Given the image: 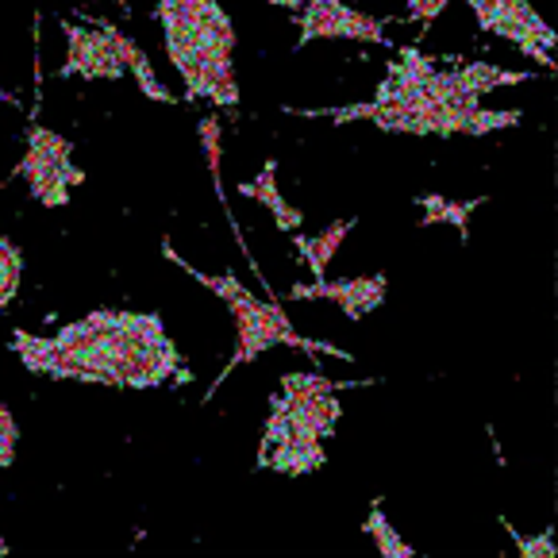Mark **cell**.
<instances>
[{"label": "cell", "instance_id": "obj_13", "mask_svg": "<svg viewBox=\"0 0 558 558\" xmlns=\"http://www.w3.org/2000/svg\"><path fill=\"white\" fill-rule=\"evenodd\" d=\"M105 27H108V35H112V43H116V50H120V62H123V70H132L135 74V82H140V89H143V97H150V100H162V105H173V93H166V85L155 77V70H150V58L143 54L140 47H135V39H128V35L120 32L116 24H108L105 20Z\"/></svg>", "mask_w": 558, "mask_h": 558}, {"label": "cell", "instance_id": "obj_11", "mask_svg": "<svg viewBox=\"0 0 558 558\" xmlns=\"http://www.w3.org/2000/svg\"><path fill=\"white\" fill-rule=\"evenodd\" d=\"M386 274H369V278H351V281H313V286H293L289 289V296L293 301H331L343 308L347 320H362V316H369L374 308H381V301H386Z\"/></svg>", "mask_w": 558, "mask_h": 558}, {"label": "cell", "instance_id": "obj_1", "mask_svg": "<svg viewBox=\"0 0 558 558\" xmlns=\"http://www.w3.org/2000/svg\"><path fill=\"white\" fill-rule=\"evenodd\" d=\"M12 351L32 374L66 381H93L112 389H158L166 381L190 386L185 366L158 313H100L66 324L58 336L43 339L32 331H12Z\"/></svg>", "mask_w": 558, "mask_h": 558}, {"label": "cell", "instance_id": "obj_24", "mask_svg": "<svg viewBox=\"0 0 558 558\" xmlns=\"http://www.w3.org/2000/svg\"><path fill=\"white\" fill-rule=\"evenodd\" d=\"M0 555H9V543H4V539H0Z\"/></svg>", "mask_w": 558, "mask_h": 558}, {"label": "cell", "instance_id": "obj_10", "mask_svg": "<svg viewBox=\"0 0 558 558\" xmlns=\"http://www.w3.org/2000/svg\"><path fill=\"white\" fill-rule=\"evenodd\" d=\"M66 32V62L58 66V77H100V82H120L123 62L120 50H116L112 35H108L105 20H93V27L82 24H62Z\"/></svg>", "mask_w": 558, "mask_h": 558}, {"label": "cell", "instance_id": "obj_19", "mask_svg": "<svg viewBox=\"0 0 558 558\" xmlns=\"http://www.w3.org/2000/svg\"><path fill=\"white\" fill-rule=\"evenodd\" d=\"M16 444H20V427L4 404H0V470H9L16 462Z\"/></svg>", "mask_w": 558, "mask_h": 558}, {"label": "cell", "instance_id": "obj_15", "mask_svg": "<svg viewBox=\"0 0 558 558\" xmlns=\"http://www.w3.org/2000/svg\"><path fill=\"white\" fill-rule=\"evenodd\" d=\"M416 205L424 208V216H420V223H451V228L462 231V239H466V228H470V213L474 208L485 205V197H474V201H447L439 197V193H424V197H416Z\"/></svg>", "mask_w": 558, "mask_h": 558}, {"label": "cell", "instance_id": "obj_3", "mask_svg": "<svg viewBox=\"0 0 558 558\" xmlns=\"http://www.w3.org/2000/svg\"><path fill=\"white\" fill-rule=\"evenodd\" d=\"M158 24L166 32L173 70L185 82V100L208 97L216 108L239 105L231 47L235 27L216 0H158Z\"/></svg>", "mask_w": 558, "mask_h": 558}, {"label": "cell", "instance_id": "obj_17", "mask_svg": "<svg viewBox=\"0 0 558 558\" xmlns=\"http://www.w3.org/2000/svg\"><path fill=\"white\" fill-rule=\"evenodd\" d=\"M20 278H24V255H20V246L12 239L0 235V313L12 304L20 289Z\"/></svg>", "mask_w": 558, "mask_h": 558}, {"label": "cell", "instance_id": "obj_20", "mask_svg": "<svg viewBox=\"0 0 558 558\" xmlns=\"http://www.w3.org/2000/svg\"><path fill=\"white\" fill-rule=\"evenodd\" d=\"M509 532H512V539H517V547H520V555L524 558H555L558 550H555V535L550 532H543V535H535V539H524V535H517V527L509 524Z\"/></svg>", "mask_w": 558, "mask_h": 558}, {"label": "cell", "instance_id": "obj_18", "mask_svg": "<svg viewBox=\"0 0 558 558\" xmlns=\"http://www.w3.org/2000/svg\"><path fill=\"white\" fill-rule=\"evenodd\" d=\"M447 4H451V0H409L404 20L420 24V35H427V32H432V24H436V20L447 12Z\"/></svg>", "mask_w": 558, "mask_h": 558}, {"label": "cell", "instance_id": "obj_22", "mask_svg": "<svg viewBox=\"0 0 558 558\" xmlns=\"http://www.w3.org/2000/svg\"><path fill=\"white\" fill-rule=\"evenodd\" d=\"M0 105H16V97H12V93L0 89Z\"/></svg>", "mask_w": 558, "mask_h": 558}, {"label": "cell", "instance_id": "obj_8", "mask_svg": "<svg viewBox=\"0 0 558 558\" xmlns=\"http://www.w3.org/2000/svg\"><path fill=\"white\" fill-rule=\"evenodd\" d=\"M470 12L477 16V27L489 35L517 43L532 62H539L543 70H555V27L527 4V0H466Z\"/></svg>", "mask_w": 558, "mask_h": 558}, {"label": "cell", "instance_id": "obj_9", "mask_svg": "<svg viewBox=\"0 0 558 558\" xmlns=\"http://www.w3.org/2000/svg\"><path fill=\"white\" fill-rule=\"evenodd\" d=\"M313 39H359L389 47L386 20L347 9L343 0H308V9L301 12V39H296V47H308Z\"/></svg>", "mask_w": 558, "mask_h": 558}, {"label": "cell", "instance_id": "obj_16", "mask_svg": "<svg viewBox=\"0 0 558 558\" xmlns=\"http://www.w3.org/2000/svg\"><path fill=\"white\" fill-rule=\"evenodd\" d=\"M366 535L374 539V547H378V555H386V558H412L416 550L409 547V543L401 539V535L393 532V524L386 520V512H381V501H374V509H369V517H366Z\"/></svg>", "mask_w": 558, "mask_h": 558}, {"label": "cell", "instance_id": "obj_2", "mask_svg": "<svg viewBox=\"0 0 558 558\" xmlns=\"http://www.w3.org/2000/svg\"><path fill=\"white\" fill-rule=\"evenodd\" d=\"M366 381H331L324 374H286L281 397L274 393L270 420L263 432L258 466L278 470L286 477H304L328 462L324 439L336 436L339 427V393L359 389Z\"/></svg>", "mask_w": 558, "mask_h": 558}, {"label": "cell", "instance_id": "obj_6", "mask_svg": "<svg viewBox=\"0 0 558 558\" xmlns=\"http://www.w3.org/2000/svg\"><path fill=\"white\" fill-rule=\"evenodd\" d=\"M289 116H304V120H369L381 132L397 135H489L501 128H517L520 112L505 108V112H485L462 105H427V108H404V105H347V108H286Z\"/></svg>", "mask_w": 558, "mask_h": 558}, {"label": "cell", "instance_id": "obj_4", "mask_svg": "<svg viewBox=\"0 0 558 558\" xmlns=\"http://www.w3.org/2000/svg\"><path fill=\"white\" fill-rule=\"evenodd\" d=\"M162 255L170 258L173 266H181L190 278H197L205 289H213V293L231 308V320H235V354H231L228 369H223L220 378L213 381V389H208V401L216 397V389L223 386V378H228L231 369H239L243 362H255L258 354L270 351V347H278V343L296 347V351H308V354H336V359H343V362H354V354L343 351V347L320 343V339H304L301 331L289 324V316L278 308V301H258V296L251 293V289H246L235 274H220V278H213V274H201L197 266H190L185 258L178 255V251H173L170 239L162 243Z\"/></svg>", "mask_w": 558, "mask_h": 558}, {"label": "cell", "instance_id": "obj_12", "mask_svg": "<svg viewBox=\"0 0 558 558\" xmlns=\"http://www.w3.org/2000/svg\"><path fill=\"white\" fill-rule=\"evenodd\" d=\"M239 193H243V197H251V201H258V205H263L266 213L274 216V223H278L281 231H296V228H301L304 216L296 213V208L278 193V162H266L263 173H258L255 181H243V185H239Z\"/></svg>", "mask_w": 558, "mask_h": 558}, {"label": "cell", "instance_id": "obj_7", "mask_svg": "<svg viewBox=\"0 0 558 558\" xmlns=\"http://www.w3.org/2000/svg\"><path fill=\"white\" fill-rule=\"evenodd\" d=\"M74 143L62 140L50 128H27V150L12 178H24L32 185V197L43 208H66L70 185H82L85 173L74 166Z\"/></svg>", "mask_w": 558, "mask_h": 558}, {"label": "cell", "instance_id": "obj_5", "mask_svg": "<svg viewBox=\"0 0 558 558\" xmlns=\"http://www.w3.org/2000/svg\"><path fill=\"white\" fill-rule=\"evenodd\" d=\"M535 74H520V70H501L493 62H462L451 70H436V58L420 54L416 47H401L397 58L389 62L386 77H381L374 105H462L477 108L482 97L497 85H524Z\"/></svg>", "mask_w": 558, "mask_h": 558}, {"label": "cell", "instance_id": "obj_21", "mask_svg": "<svg viewBox=\"0 0 558 558\" xmlns=\"http://www.w3.org/2000/svg\"><path fill=\"white\" fill-rule=\"evenodd\" d=\"M270 4H281V9L296 12V9H304V4H308V0H270Z\"/></svg>", "mask_w": 558, "mask_h": 558}, {"label": "cell", "instance_id": "obj_23", "mask_svg": "<svg viewBox=\"0 0 558 558\" xmlns=\"http://www.w3.org/2000/svg\"><path fill=\"white\" fill-rule=\"evenodd\" d=\"M116 4H120V9H123V16H128V12H132V4H128V0H116Z\"/></svg>", "mask_w": 558, "mask_h": 558}, {"label": "cell", "instance_id": "obj_14", "mask_svg": "<svg viewBox=\"0 0 558 558\" xmlns=\"http://www.w3.org/2000/svg\"><path fill=\"white\" fill-rule=\"evenodd\" d=\"M351 228H354V220H339V223H331V228H324L320 235H296V251H301V258L308 263V270L316 274V281L328 274V263L336 258V251L343 246V239L351 235Z\"/></svg>", "mask_w": 558, "mask_h": 558}]
</instances>
